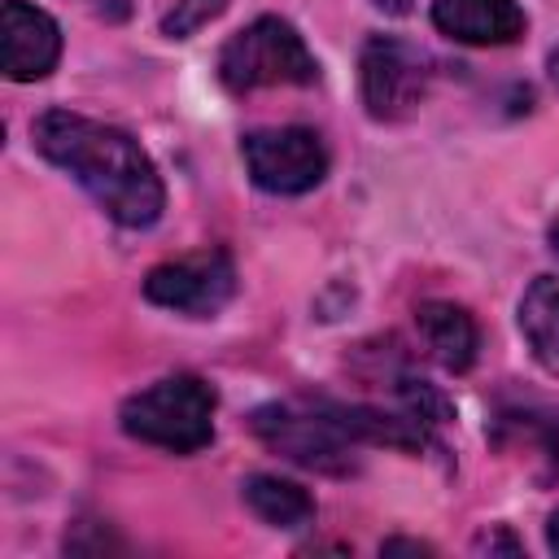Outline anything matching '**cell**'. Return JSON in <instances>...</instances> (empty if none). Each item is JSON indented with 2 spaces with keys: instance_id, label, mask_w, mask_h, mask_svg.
Here are the masks:
<instances>
[{
  "instance_id": "6da1fadb",
  "label": "cell",
  "mask_w": 559,
  "mask_h": 559,
  "mask_svg": "<svg viewBox=\"0 0 559 559\" xmlns=\"http://www.w3.org/2000/svg\"><path fill=\"white\" fill-rule=\"evenodd\" d=\"M31 135H35V148L52 166H61L114 223L122 227L157 223L166 192L140 140L70 109H48L44 118H35Z\"/></svg>"
},
{
  "instance_id": "e0dca14e",
  "label": "cell",
  "mask_w": 559,
  "mask_h": 559,
  "mask_svg": "<svg viewBox=\"0 0 559 559\" xmlns=\"http://www.w3.org/2000/svg\"><path fill=\"white\" fill-rule=\"evenodd\" d=\"M105 4H109V0H100V9H105ZM114 4H118V0H114ZM118 9H122V4H118Z\"/></svg>"
},
{
  "instance_id": "7a4b0ae2",
  "label": "cell",
  "mask_w": 559,
  "mask_h": 559,
  "mask_svg": "<svg viewBox=\"0 0 559 559\" xmlns=\"http://www.w3.org/2000/svg\"><path fill=\"white\" fill-rule=\"evenodd\" d=\"M118 419L122 432L144 445L192 454L214 437V389L201 376H166L127 397Z\"/></svg>"
},
{
  "instance_id": "5bb4252c",
  "label": "cell",
  "mask_w": 559,
  "mask_h": 559,
  "mask_svg": "<svg viewBox=\"0 0 559 559\" xmlns=\"http://www.w3.org/2000/svg\"><path fill=\"white\" fill-rule=\"evenodd\" d=\"M476 546H485V550H511V555H515V550H520V546H515V542H511V537H507V533H493V537H480V542H476Z\"/></svg>"
},
{
  "instance_id": "277c9868",
  "label": "cell",
  "mask_w": 559,
  "mask_h": 559,
  "mask_svg": "<svg viewBox=\"0 0 559 559\" xmlns=\"http://www.w3.org/2000/svg\"><path fill=\"white\" fill-rule=\"evenodd\" d=\"M253 432L280 450L284 459L301 463V467H319V472H349L354 459V437L328 415L323 402L314 406H258L253 411Z\"/></svg>"
},
{
  "instance_id": "9c48e42d",
  "label": "cell",
  "mask_w": 559,
  "mask_h": 559,
  "mask_svg": "<svg viewBox=\"0 0 559 559\" xmlns=\"http://www.w3.org/2000/svg\"><path fill=\"white\" fill-rule=\"evenodd\" d=\"M432 26L459 44H511L524 35V9L515 0H432Z\"/></svg>"
},
{
  "instance_id": "9a60e30c",
  "label": "cell",
  "mask_w": 559,
  "mask_h": 559,
  "mask_svg": "<svg viewBox=\"0 0 559 559\" xmlns=\"http://www.w3.org/2000/svg\"><path fill=\"white\" fill-rule=\"evenodd\" d=\"M546 546H550V555H559V511H555L550 524H546Z\"/></svg>"
},
{
  "instance_id": "3957f363",
  "label": "cell",
  "mask_w": 559,
  "mask_h": 559,
  "mask_svg": "<svg viewBox=\"0 0 559 559\" xmlns=\"http://www.w3.org/2000/svg\"><path fill=\"white\" fill-rule=\"evenodd\" d=\"M218 79L236 96L258 92V87H280V83L310 87L319 79V61L310 57L306 39L284 17H258L223 44Z\"/></svg>"
},
{
  "instance_id": "4fadbf2b",
  "label": "cell",
  "mask_w": 559,
  "mask_h": 559,
  "mask_svg": "<svg viewBox=\"0 0 559 559\" xmlns=\"http://www.w3.org/2000/svg\"><path fill=\"white\" fill-rule=\"evenodd\" d=\"M223 9H227V0H175V9L162 17V31L175 35V39H183V35L201 31L205 22H214Z\"/></svg>"
},
{
  "instance_id": "8992f818",
  "label": "cell",
  "mask_w": 559,
  "mask_h": 559,
  "mask_svg": "<svg viewBox=\"0 0 559 559\" xmlns=\"http://www.w3.org/2000/svg\"><path fill=\"white\" fill-rule=\"evenodd\" d=\"M240 153H245L249 179L262 192H275V197L310 192L328 175V148L306 127H262V131H249L240 140Z\"/></svg>"
},
{
  "instance_id": "2e32d148",
  "label": "cell",
  "mask_w": 559,
  "mask_h": 559,
  "mask_svg": "<svg viewBox=\"0 0 559 559\" xmlns=\"http://www.w3.org/2000/svg\"><path fill=\"white\" fill-rule=\"evenodd\" d=\"M550 249H555V253H559V223H555V227H550Z\"/></svg>"
},
{
  "instance_id": "8fae6325",
  "label": "cell",
  "mask_w": 559,
  "mask_h": 559,
  "mask_svg": "<svg viewBox=\"0 0 559 559\" xmlns=\"http://www.w3.org/2000/svg\"><path fill=\"white\" fill-rule=\"evenodd\" d=\"M520 332L533 358L559 376V280L555 275H537L520 297Z\"/></svg>"
},
{
  "instance_id": "30bf717a",
  "label": "cell",
  "mask_w": 559,
  "mask_h": 559,
  "mask_svg": "<svg viewBox=\"0 0 559 559\" xmlns=\"http://www.w3.org/2000/svg\"><path fill=\"white\" fill-rule=\"evenodd\" d=\"M415 328H419V345L428 349V358L441 362L445 371H467L476 362L480 332H476V319L463 306H454V301H424L415 310Z\"/></svg>"
},
{
  "instance_id": "5b68a950",
  "label": "cell",
  "mask_w": 559,
  "mask_h": 559,
  "mask_svg": "<svg viewBox=\"0 0 559 559\" xmlns=\"http://www.w3.org/2000/svg\"><path fill=\"white\" fill-rule=\"evenodd\" d=\"M358 79H362L367 114L380 122H397L424 105L432 70H428V57L419 48H411L393 35H371L362 44V57H358Z\"/></svg>"
},
{
  "instance_id": "7c38bea8",
  "label": "cell",
  "mask_w": 559,
  "mask_h": 559,
  "mask_svg": "<svg viewBox=\"0 0 559 559\" xmlns=\"http://www.w3.org/2000/svg\"><path fill=\"white\" fill-rule=\"evenodd\" d=\"M245 502L258 520H266L275 528H301V524L314 520V498L301 485L284 480V476H249L245 480Z\"/></svg>"
},
{
  "instance_id": "ba28073f",
  "label": "cell",
  "mask_w": 559,
  "mask_h": 559,
  "mask_svg": "<svg viewBox=\"0 0 559 559\" xmlns=\"http://www.w3.org/2000/svg\"><path fill=\"white\" fill-rule=\"evenodd\" d=\"M61 57V31L57 22L26 4V0H4L0 9V61L13 83H35L44 79Z\"/></svg>"
},
{
  "instance_id": "52a82bcc",
  "label": "cell",
  "mask_w": 559,
  "mask_h": 559,
  "mask_svg": "<svg viewBox=\"0 0 559 559\" xmlns=\"http://www.w3.org/2000/svg\"><path fill=\"white\" fill-rule=\"evenodd\" d=\"M231 293H236V266L223 249H201V253L162 262L144 280V297L153 306L197 314V319L223 310L231 301Z\"/></svg>"
}]
</instances>
